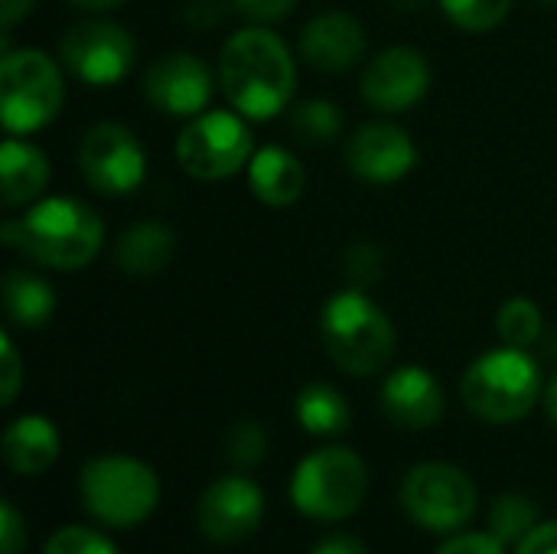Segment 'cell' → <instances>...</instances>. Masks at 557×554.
Here are the masks:
<instances>
[{
    "mask_svg": "<svg viewBox=\"0 0 557 554\" xmlns=\"http://www.w3.org/2000/svg\"><path fill=\"white\" fill-rule=\"evenodd\" d=\"M219 82L242 118L271 121L294 98L297 65L277 33L248 26L225 39L219 52Z\"/></svg>",
    "mask_w": 557,
    "mask_h": 554,
    "instance_id": "cell-1",
    "label": "cell"
},
{
    "mask_svg": "<svg viewBox=\"0 0 557 554\" xmlns=\"http://www.w3.org/2000/svg\"><path fill=\"white\" fill-rule=\"evenodd\" d=\"M3 245L16 248L36 264L55 271H75L95 261L104 242L101 216L72 196H52L36 202L23 219L3 222Z\"/></svg>",
    "mask_w": 557,
    "mask_h": 554,
    "instance_id": "cell-2",
    "label": "cell"
},
{
    "mask_svg": "<svg viewBox=\"0 0 557 554\" xmlns=\"http://www.w3.org/2000/svg\"><path fill=\"white\" fill-rule=\"evenodd\" d=\"M320 336L330 359L349 376H379L395 356V327L359 287L339 291L320 313Z\"/></svg>",
    "mask_w": 557,
    "mask_h": 554,
    "instance_id": "cell-3",
    "label": "cell"
},
{
    "mask_svg": "<svg viewBox=\"0 0 557 554\" xmlns=\"http://www.w3.org/2000/svg\"><path fill=\"white\" fill-rule=\"evenodd\" d=\"M539 362L516 346L483 353L460 379L463 405L486 424H516L532 415L542 398Z\"/></svg>",
    "mask_w": 557,
    "mask_h": 554,
    "instance_id": "cell-4",
    "label": "cell"
},
{
    "mask_svg": "<svg viewBox=\"0 0 557 554\" xmlns=\"http://www.w3.org/2000/svg\"><path fill=\"white\" fill-rule=\"evenodd\" d=\"M78 493L101 526L131 529L153 516L160 503V477L137 457L104 454L82 467Z\"/></svg>",
    "mask_w": 557,
    "mask_h": 554,
    "instance_id": "cell-5",
    "label": "cell"
},
{
    "mask_svg": "<svg viewBox=\"0 0 557 554\" xmlns=\"http://www.w3.org/2000/svg\"><path fill=\"white\" fill-rule=\"evenodd\" d=\"M369 490V470L349 447H320L307 454L290 480L294 506L317 522H339L359 513Z\"/></svg>",
    "mask_w": 557,
    "mask_h": 554,
    "instance_id": "cell-6",
    "label": "cell"
},
{
    "mask_svg": "<svg viewBox=\"0 0 557 554\" xmlns=\"http://www.w3.org/2000/svg\"><path fill=\"white\" fill-rule=\"evenodd\" d=\"M65 98L62 69L42 49H3L0 114L7 134H33L55 121Z\"/></svg>",
    "mask_w": 557,
    "mask_h": 554,
    "instance_id": "cell-7",
    "label": "cell"
},
{
    "mask_svg": "<svg viewBox=\"0 0 557 554\" xmlns=\"http://www.w3.org/2000/svg\"><path fill=\"white\" fill-rule=\"evenodd\" d=\"M173 153L193 180L215 183L251 163L255 137L238 111H202L176 134Z\"/></svg>",
    "mask_w": 557,
    "mask_h": 554,
    "instance_id": "cell-8",
    "label": "cell"
},
{
    "mask_svg": "<svg viewBox=\"0 0 557 554\" xmlns=\"http://www.w3.org/2000/svg\"><path fill=\"white\" fill-rule=\"evenodd\" d=\"M401 509L428 532H457L476 513V487L450 464H418L401 483Z\"/></svg>",
    "mask_w": 557,
    "mask_h": 554,
    "instance_id": "cell-9",
    "label": "cell"
},
{
    "mask_svg": "<svg viewBox=\"0 0 557 554\" xmlns=\"http://www.w3.org/2000/svg\"><path fill=\"white\" fill-rule=\"evenodd\" d=\"M62 65L85 85H117L137 56L134 36L114 20H82L72 23L59 39Z\"/></svg>",
    "mask_w": 557,
    "mask_h": 554,
    "instance_id": "cell-10",
    "label": "cell"
},
{
    "mask_svg": "<svg viewBox=\"0 0 557 554\" xmlns=\"http://www.w3.org/2000/svg\"><path fill=\"white\" fill-rule=\"evenodd\" d=\"M78 170L101 196H127L147 176V157L131 127L98 121L78 144Z\"/></svg>",
    "mask_w": 557,
    "mask_h": 554,
    "instance_id": "cell-11",
    "label": "cell"
},
{
    "mask_svg": "<svg viewBox=\"0 0 557 554\" xmlns=\"http://www.w3.org/2000/svg\"><path fill=\"white\" fill-rule=\"evenodd\" d=\"M199 532L215 545L251 539L264 519V493L248 477H222L199 496Z\"/></svg>",
    "mask_w": 557,
    "mask_h": 554,
    "instance_id": "cell-12",
    "label": "cell"
},
{
    "mask_svg": "<svg viewBox=\"0 0 557 554\" xmlns=\"http://www.w3.org/2000/svg\"><path fill=\"white\" fill-rule=\"evenodd\" d=\"M431 88V65L424 59V52L411 49V46H392L382 49L362 75V98L375 108V111H388V114H401L408 108H414Z\"/></svg>",
    "mask_w": 557,
    "mask_h": 554,
    "instance_id": "cell-13",
    "label": "cell"
},
{
    "mask_svg": "<svg viewBox=\"0 0 557 554\" xmlns=\"http://www.w3.org/2000/svg\"><path fill=\"white\" fill-rule=\"evenodd\" d=\"M144 98L163 114L196 118L212 98V72L193 52H166L147 69Z\"/></svg>",
    "mask_w": 557,
    "mask_h": 554,
    "instance_id": "cell-14",
    "label": "cell"
},
{
    "mask_svg": "<svg viewBox=\"0 0 557 554\" xmlns=\"http://www.w3.org/2000/svg\"><path fill=\"white\" fill-rule=\"evenodd\" d=\"M418 163V147L411 134L392 121L362 124L346 144V167L362 183L388 186L405 180Z\"/></svg>",
    "mask_w": 557,
    "mask_h": 554,
    "instance_id": "cell-15",
    "label": "cell"
},
{
    "mask_svg": "<svg viewBox=\"0 0 557 554\" xmlns=\"http://www.w3.org/2000/svg\"><path fill=\"white\" fill-rule=\"evenodd\" d=\"M382 408L398 428L428 431L444 418L447 402H444V389L428 369L401 366L382 385Z\"/></svg>",
    "mask_w": 557,
    "mask_h": 554,
    "instance_id": "cell-16",
    "label": "cell"
},
{
    "mask_svg": "<svg viewBox=\"0 0 557 554\" xmlns=\"http://www.w3.org/2000/svg\"><path fill=\"white\" fill-rule=\"evenodd\" d=\"M300 52L320 72H346L366 52V29L352 13L326 10L300 29Z\"/></svg>",
    "mask_w": 557,
    "mask_h": 554,
    "instance_id": "cell-17",
    "label": "cell"
},
{
    "mask_svg": "<svg viewBox=\"0 0 557 554\" xmlns=\"http://www.w3.org/2000/svg\"><path fill=\"white\" fill-rule=\"evenodd\" d=\"M248 183H251L255 199H261L271 209H284L304 196L307 170L287 147L268 144V147L255 150V157L248 163Z\"/></svg>",
    "mask_w": 557,
    "mask_h": 554,
    "instance_id": "cell-18",
    "label": "cell"
},
{
    "mask_svg": "<svg viewBox=\"0 0 557 554\" xmlns=\"http://www.w3.org/2000/svg\"><path fill=\"white\" fill-rule=\"evenodd\" d=\"M3 460L20 477H39L59 460V431L42 415H23L3 431Z\"/></svg>",
    "mask_w": 557,
    "mask_h": 554,
    "instance_id": "cell-19",
    "label": "cell"
},
{
    "mask_svg": "<svg viewBox=\"0 0 557 554\" xmlns=\"http://www.w3.org/2000/svg\"><path fill=\"white\" fill-rule=\"evenodd\" d=\"M176 255V235L166 222H134L114 245V264L131 278L160 274Z\"/></svg>",
    "mask_w": 557,
    "mask_h": 554,
    "instance_id": "cell-20",
    "label": "cell"
},
{
    "mask_svg": "<svg viewBox=\"0 0 557 554\" xmlns=\"http://www.w3.org/2000/svg\"><path fill=\"white\" fill-rule=\"evenodd\" d=\"M49 183V160L46 153L10 134L0 147V196L7 206H26L33 202Z\"/></svg>",
    "mask_w": 557,
    "mask_h": 554,
    "instance_id": "cell-21",
    "label": "cell"
},
{
    "mask_svg": "<svg viewBox=\"0 0 557 554\" xmlns=\"http://www.w3.org/2000/svg\"><path fill=\"white\" fill-rule=\"evenodd\" d=\"M3 310L10 323L23 330L46 327L55 313V291L46 278L26 268H10L3 274Z\"/></svg>",
    "mask_w": 557,
    "mask_h": 554,
    "instance_id": "cell-22",
    "label": "cell"
},
{
    "mask_svg": "<svg viewBox=\"0 0 557 554\" xmlns=\"http://www.w3.org/2000/svg\"><path fill=\"white\" fill-rule=\"evenodd\" d=\"M297 421L313 438H336L349 428V402L326 382H310L297 395Z\"/></svg>",
    "mask_w": 557,
    "mask_h": 554,
    "instance_id": "cell-23",
    "label": "cell"
},
{
    "mask_svg": "<svg viewBox=\"0 0 557 554\" xmlns=\"http://www.w3.org/2000/svg\"><path fill=\"white\" fill-rule=\"evenodd\" d=\"M290 131L297 140L310 144V147H323L333 144L336 134L343 131V114L333 101L326 98H307L290 111Z\"/></svg>",
    "mask_w": 557,
    "mask_h": 554,
    "instance_id": "cell-24",
    "label": "cell"
},
{
    "mask_svg": "<svg viewBox=\"0 0 557 554\" xmlns=\"http://www.w3.org/2000/svg\"><path fill=\"white\" fill-rule=\"evenodd\" d=\"M539 529V506L522 493H506L490 509V532L503 545H519L525 535Z\"/></svg>",
    "mask_w": 557,
    "mask_h": 554,
    "instance_id": "cell-25",
    "label": "cell"
},
{
    "mask_svg": "<svg viewBox=\"0 0 557 554\" xmlns=\"http://www.w3.org/2000/svg\"><path fill=\"white\" fill-rule=\"evenodd\" d=\"M496 330H499V340L506 346H516V349H529L542 330H545V320H542V310L535 300L529 297H512L503 304L499 317H496Z\"/></svg>",
    "mask_w": 557,
    "mask_h": 554,
    "instance_id": "cell-26",
    "label": "cell"
},
{
    "mask_svg": "<svg viewBox=\"0 0 557 554\" xmlns=\"http://www.w3.org/2000/svg\"><path fill=\"white\" fill-rule=\"evenodd\" d=\"M444 13L467 33H486V29H496L509 10H512V0H441Z\"/></svg>",
    "mask_w": 557,
    "mask_h": 554,
    "instance_id": "cell-27",
    "label": "cell"
},
{
    "mask_svg": "<svg viewBox=\"0 0 557 554\" xmlns=\"http://www.w3.org/2000/svg\"><path fill=\"white\" fill-rule=\"evenodd\" d=\"M268 454V434L258 421H238L225 434V457L238 470H255Z\"/></svg>",
    "mask_w": 557,
    "mask_h": 554,
    "instance_id": "cell-28",
    "label": "cell"
},
{
    "mask_svg": "<svg viewBox=\"0 0 557 554\" xmlns=\"http://www.w3.org/2000/svg\"><path fill=\"white\" fill-rule=\"evenodd\" d=\"M42 554H117L114 542L104 539L95 529L85 526H65L59 532H52L42 545Z\"/></svg>",
    "mask_w": 557,
    "mask_h": 554,
    "instance_id": "cell-29",
    "label": "cell"
},
{
    "mask_svg": "<svg viewBox=\"0 0 557 554\" xmlns=\"http://www.w3.org/2000/svg\"><path fill=\"white\" fill-rule=\"evenodd\" d=\"M23 385V366H20V353L10 340V333L0 336V402L3 408H10L16 402V392Z\"/></svg>",
    "mask_w": 557,
    "mask_h": 554,
    "instance_id": "cell-30",
    "label": "cell"
},
{
    "mask_svg": "<svg viewBox=\"0 0 557 554\" xmlns=\"http://www.w3.org/2000/svg\"><path fill=\"white\" fill-rule=\"evenodd\" d=\"M346 271L356 284H372L382 274V255L372 242H356L346 251Z\"/></svg>",
    "mask_w": 557,
    "mask_h": 554,
    "instance_id": "cell-31",
    "label": "cell"
},
{
    "mask_svg": "<svg viewBox=\"0 0 557 554\" xmlns=\"http://www.w3.org/2000/svg\"><path fill=\"white\" fill-rule=\"evenodd\" d=\"M434 554H506V545L493 532H463L447 539Z\"/></svg>",
    "mask_w": 557,
    "mask_h": 554,
    "instance_id": "cell-32",
    "label": "cell"
},
{
    "mask_svg": "<svg viewBox=\"0 0 557 554\" xmlns=\"http://www.w3.org/2000/svg\"><path fill=\"white\" fill-rule=\"evenodd\" d=\"M232 7L251 23H277L297 7V0H232Z\"/></svg>",
    "mask_w": 557,
    "mask_h": 554,
    "instance_id": "cell-33",
    "label": "cell"
},
{
    "mask_svg": "<svg viewBox=\"0 0 557 554\" xmlns=\"http://www.w3.org/2000/svg\"><path fill=\"white\" fill-rule=\"evenodd\" d=\"M0 519H3V539H0V552L20 554L26 549V526L16 513V506L10 500H3L0 506Z\"/></svg>",
    "mask_w": 557,
    "mask_h": 554,
    "instance_id": "cell-34",
    "label": "cell"
},
{
    "mask_svg": "<svg viewBox=\"0 0 557 554\" xmlns=\"http://www.w3.org/2000/svg\"><path fill=\"white\" fill-rule=\"evenodd\" d=\"M225 10H228V3H225V0H189V3H186V10H183V16H186V23H189V26H196V29H209V26L222 23Z\"/></svg>",
    "mask_w": 557,
    "mask_h": 554,
    "instance_id": "cell-35",
    "label": "cell"
},
{
    "mask_svg": "<svg viewBox=\"0 0 557 554\" xmlns=\"http://www.w3.org/2000/svg\"><path fill=\"white\" fill-rule=\"evenodd\" d=\"M516 554H557V522L539 526L532 535H525L516 545Z\"/></svg>",
    "mask_w": 557,
    "mask_h": 554,
    "instance_id": "cell-36",
    "label": "cell"
},
{
    "mask_svg": "<svg viewBox=\"0 0 557 554\" xmlns=\"http://www.w3.org/2000/svg\"><path fill=\"white\" fill-rule=\"evenodd\" d=\"M310 554H369L366 545L356 535H326L323 542L313 545Z\"/></svg>",
    "mask_w": 557,
    "mask_h": 554,
    "instance_id": "cell-37",
    "label": "cell"
},
{
    "mask_svg": "<svg viewBox=\"0 0 557 554\" xmlns=\"http://www.w3.org/2000/svg\"><path fill=\"white\" fill-rule=\"evenodd\" d=\"M33 7H36V0H0V23H3V29H10L16 20H23Z\"/></svg>",
    "mask_w": 557,
    "mask_h": 554,
    "instance_id": "cell-38",
    "label": "cell"
},
{
    "mask_svg": "<svg viewBox=\"0 0 557 554\" xmlns=\"http://www.w3.org/2000/svg\"><path fill=\"white\" fill-rule=\"evenodd\" d=\"M72 7H78V10H88V13H104V10H114V7H121L124 0H69Z\"/></svg>",
    "mask_w": 557,
    "mask_h": 554,
    "instance_id": "cell-39",
    "label": "cell"
},
{
    "mask_svg": "<svg viewBox=\"0 0 557 554\" xmlns=\"http://www.w3.org/2000/svg\"><path fill=\"white\" fill-rule=\"evenodd\" d=\"M545 408H548V418H552V424L557 428V372L552 376L548 389H545Z\"/></svg>",
    "mask_w": 557,
    "mask_h": 554,
    "instance_id": "cell-40",
    "label": "cell"
},
{
    "mask_svg": "<svg viewBox=\"0 0 557 554\" xmlns=\"http://www.w3.org/2000/svg\"><path fill=\"white\" fill-rule=\"evenodd\" d=\"M428 0H388V7H395V10H401V13H414V10H421Z\"/></svg>",
    "mask_w": 557,
    "mask_h": 554,
    "instance_id": "cell-41",
    "label": "cell"
},
{
    "mask_svg": "<svg viewBox=\"0 0 557 554\" xmlns=\"http://www.w3.org/2000/svg\"><path fill=\"white\" fill-rule=\"evenodd\" d=\"M542 3H545V7H557V0H542Z\"/></svg>",
    "mask_w": 557,
    "mask_h": 554,
    "instance_id": "cell-42",
    "label": "cell"
}]
</instances>
